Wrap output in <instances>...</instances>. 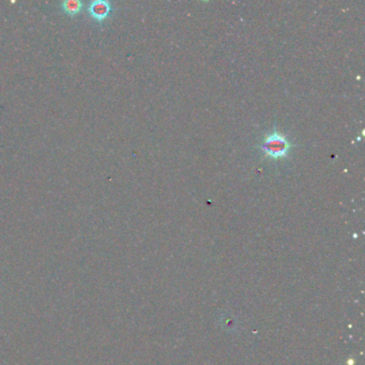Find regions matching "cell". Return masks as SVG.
<instances>
[{"label": "cell", "instance_id": "6da1fadb", "mask_svg": "<svg viewBox=\"0 0 365 365\" xmlns=\"http://www.w3.org/2000/svg\"><path fill=\"white\" fill-rule=\"evenodd\" d=\"M256 148L258 149L263 160L278 163L290 159L296 144L275 127L263 136Z\"/></svg>", "mask_w": 365, "mask_h": 365}, {"label": "cell", "instance_id": "7a4b0ae2", "mask_svg": "<svg viewBox=\"0 0 365 365\" xmlns=\"http://www.w3.org/2000/svg\"><path fill=\"white\" fill-rule=\"evenodd\" d=\"M112 11L113 4L107 0H94L88 4L89 15L98 23H103L104 20L109 18Z\"/></svg>", "mask_w": 365, "mask_h": 365}, {"label": "cell", "instance_id": "3957f363", "mask_svg": "<svg viewBox=\"0 0 365 365\" xmlns=\"http://www.w3.org/2000/svg\"><path fill=\"white\" fill-rule=\"evenodd\" d=\"M60 8L63 13L69 16H76L84 9V2L82 0H64L60 2Z\"/></svg>", "mask_w": 365, "mask_h": 365}]
</instances>
